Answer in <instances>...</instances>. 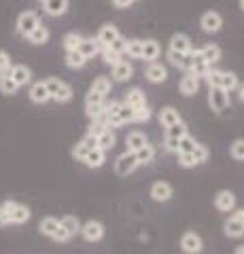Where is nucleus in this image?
I'll return each mask as SVG.
<instances>
[{
	"label": "nucleus",
	"mask_w": 244,
	"mask_h": 254,
	"mask_svg": "<svg viewBox=\"0 0 244 254\" xmlns=\"http://www.w3.org/2000/svg\"><path fill=\"white\" fill-rule=\"evenodd\" d=\"M85 113H87L89 119H98L104 115V104H87L85 106Z\"/></svg>",
	"instance_id": "8fccbe9b"
},
{
	"label": "nucleus",
	"mask_w": 244,
	"mask_h": 254,
	"mask_svg": "<svg viewBox=\"0 0 244 254\" xmlns=\"http://www.w3.org/2000/svg\"><path fill=\"white\" fill-rule=\"evenodd\" d=\"M43 11L51 17H62L68 11V0H43Z\"/></svg>",
	"instance_id": "dca6fc26"
},
{
	"label": "nucleus",
	"mask_w": 244,
	"mask_h": 254,
	"mask_svg": "<svg viewBox=\"0 0 244 254\" xmlns=\"http://www.w3.org/2000/svg\"><path fill=\"white\" fill-rule=\"evenodd\" d=\"M104 100H106V95L96 93V91H89L87 95H85V106H87V104H104Z\"/></svg>",
	"instance_id": "603ef678"
},
{
	"label": "nucleus",
	"mask_w": 244,
	"mask_h": 254,
	"mask_svg": "<svg viewBox=\"0 0 244 254\" xmlns=\"http://www.w3.org/2000/svg\"><path fill=\"white\" fill-rule=\"evenodd\" d=\"M180 248H183V252H187V254L202 252V248H204L202 237L198 233H193V231H187L183 237H180Z\"/></svg>",
	"instance_id": "6e6552de"
},
{
	"label": "nucleus",
	"mask_w": 244,
	"mask_h": 254,
	"mask_svg": "<svg viewBox=\"0 0 244 254\" xmlns=\"http://www.w3.org/2000/svg\"><path fill=\"white\" fill-rule=\"evenodd\" d=\"M225 235L227 237H242L244 235V210H236L225 220Z\"/></svg>",
	"instance_id": "20e7f679"
},
{
	"label": "nucleus",
	"mask_w": 244,
	"mask_h": 254,
	"mask_svg": "<svg viewBox=\"0 0 244 254\" xmlns=\"http://www.w3.org/2000/svg\"><path fill=\"white\" fill-rule=\"evenodd\" d=\"M145 76H147V81H151V83H163L168 78V70H166V66H162V64H157V62H149Z\"/></svg>",
	"instance_id": "4468645a"
},
{
	"label": "nucleus",
	"mask_w": 244,
	"mask_h": 254,
	"mask_svg": "<svg viewBox=\"0 0 244 254\" xmlns=\"http://www.w3.org/2000/svg\"><path fill=\"white\" fill-rule=\"evenodd\" d=\"M26 41L32 43V45H45L49 41V30H47V26H43V23H38V26L26 36Z\"/></svg>",
	"instance_id": "b1692460"
},
{
	"label": "nucleus",
	"mask_w": 244,
	"mask_h": 254,
	"mask_svg": "<svg viewBox=\"0 0 244 254\" xmlns=\"http://www.w3.org/2000/svg\"><path fill=\"white\" fill-rule=\"evenodd\" d=\"M178 89L183 95H195L200 89V78L191 74V72H187L183 78H180V83H178Z\"/></svg>",
	"instance_id": "f3484780"
},
{
	"label": "nucleus",
	"mask_w": 244,
	"mask_h": 254,
	"mask_svg": "<svg viewBox=\"0 0 244 254\" xmlns=\"http://www.w3.org/2000/svg\"><path fill=\"white\" fill-rule=\"evenodd\" d=\"M166 150H170V153H176V150H178V140L166 136Z\"/></svg>",
	"instance_id": "4d7b16f0"
},
{
	"label": "nucleus",
	"mask_w": 244,
	"mask_h": 254,
	"mask_svg": "<svg viewBox=\"0 0 244 254\" xmlns=\"http://www.w3.org/2000/svg\"><path fill=\"white\" fill-rule=\"evenodd\" d=\"M104 161H106V153L102 148H91L87 155H85V159H83V163L87 165V168H102L104 165Z\"/></svg>",
	"instance_id": "412c9836"
},
{
	"label": "nucleus",
	"mask_w": 244,
	"mask_h": 254,
	"mask_svg": "<svg viewBox=\"0 0 244 254\" xmlns=\"http://www.w3.org/2000/svg\"><path fill=\"white\" fill-rule=\"evenodd\" d=\"M240 100H242V102H244V85H242V87H240Z\"/></svg>",
	"instance_id": "052dcab7"
},
{
	"label": "nucleus",
	"mask_w": 244,
	"mask_h": 254,
	"mask_svg": "<svg viewBox=\"0 0 244 254\" xmlns=\"http://www.w3.org/2000/svg\"><path fill=\"white\" fill-rule=\"evenodd\" d=\"M81 233L87 242H100L102 237H104V225L98 220H89L81 227Z\"/></svg>",
	"instance_id": "9d476101"
},
{
	"label": "nucleus",
	"mask_w": 244,
	"mask_h": 254,
	"mask_svg": "<svg viewBox=\"0 0 244 254\" xmlns=\"http://www.w3.org/2000/svg\"><path fill=\"white\" fill-rule=\"evenodd\" d=\"M0 225H2V222H0Z\"/></svg>",
	"instance_id": "e2e57ef3"
},
{
	"label": "nucleus",
	"mask_w": 244,
	"mask_h": 254,
	"mask_svg": "<svg viewBox=\"0 0 244 254\" xmlns=\"http://www.w3.org/2000/svg\"><path fill=\"white\" fill-rule=\"evenodd\" d=\"M17 83L13 81V78L9 74H0V91H2L4 95H13V93H17Z\"/></svg>",
	"instance_id": "e433bc0d"
},
{
	"label": "nucleus",
	"mask_w": 244,
	"mask_h": 254,
	"mask_svg": "<svg viewBox=\"0 0 244 254\" xmlns=\"http://www.w3.org/2000/svg\"><path fill=\"white\" fill-rule=\"evenodd\" d=\"M111 87H113L111 78H108V76H98V78H93V83H91V87H89V91H96V93H102V95H108V93H111Z\"/></svg>",
	"instance_id": "c756f323"
},
{
	"label": "nucleus",
	"mask_w": 244,
	"mask_h": 254,
	"mask_svg": "<svg viewBox=\"0 0 244 254\" xmlns=\"http://www.w3.org/2000/svg\"><path fill=\"white\" fill-rule=\"evenodd\" d=\"M85 64H87V60H85L79 51H66V66L68 68L79 70V68H83Z\"/></svg>",
	"instance_id": "473e14b6"
},
{
	"label": "nucleus",
	"mask_w": 244,
	"mask_h": 254,
	"mask_svg": "<svg viewBox=\"0 0 244 254\" xmlns=\"http://www.w3.org/2000/svg\"><path fill=\"white\" fill-rule=\"evenodd\" d=\"M60 225L64 227L70 235H77L79 231H81V222H79V218H77V216H70V214L60 220Z\"/></svg>",
	"instance_id": "4c0bfd02"
},
{
	"label": "nucleus",
	"mask_w": 244,
	"mask_h": 254,
	"mask_svg": "<svg viewBox=\"0 0 244 254\" xmlns=\"http://www.w3.org/2000/svg\"><path fill=\"white\" fill-rule=\"evenodd\" d=\"M13 205H15V201H4L2 205H0V222H2V225H9V222H11Z\"/></svg>",
	"instance_id": "a18cd8bd"
},
{
	"label": "nucleus",
	"mask_w": 244,
	"mask_h": 254,
	"mask_svg": "<svg viewBox=\"0 0 244 254\" xmlns=\"http://www.w3.org/2000/svg\"><path fill=\"white\" fill-rule=\"evenodd\" d=\"M238 4H240V9L244 11V0H240V2H238Z\"/></svg>",
	"instance_id": "680f3d73"
},
{
	"label": "nucleus",
	"mask_w": 244,
	"mask_h": 254,
	"mask_svg": "<svg viewBox=\"0 0 244 254\" xmlns=\"http://www.w3.org/2000/svg\"><path fill=\"white\" fill-rule=\"evenodd\" d=\"M38 23H41V17H38L36 11H23V13H19L17 21H15V30H17L19 36L26 38L30 32L38 26Z\"/></svg>",
	"instance_id": "f03ea898"
},
{
	"label": "nucleus",
	"mask_w": 244,
	"mask_h": 254,
	"mask_svg": "<svg viewBox=\"0 0 244 254\" xmlns=\"http://www.w3.org/2000/svg\"><path fill=\"white\" fill-rule=\"evenodd\" d=\"M200 28L206 32V34H217L219 30L223 28V17H221V13H217V11H206L200 17Z\"/></svg>",
	"instance_id": "39448f33"
},
{
	"label": "nucleus",
	"mask_w": 244,
	"mask_h": 254,
	"mask_svg": "<svg viewBox=\"0 0 244 254\" xmlns=\"http://www.w3.org/2000/svg\"><path fill=\"white\" fill-rule=\"evenodd\" d=\"M195 144H198V142H195L191 136H183V138H178V150L176 153H191V150L195 148Z\"/></svg>",
	"instance_id": "79ce46f5"
},
{
	"label": "nucleus",
	"mask_w": 244,
	"mask_h": 254,
	"mask_svg": "<svg viewBox=\"0 0 244 254\" xmlns=\"http://www.w3.org/2000/svg\"><path fill=\"white\" fill-rule=\"evenodd\" d=\"M132 74H134V66H132L130 62L121 60V62H117L115 66H113V78H115L117 83H125V81H130Z\"/></svg>",
	"instance_id": "2eb2a0df"
},
{
	"label": "nucleus",
	"mask_w": 244,
	"mask_h": 254,
	"mask_svg": "<svg viewBox=\"0 0 244 254\" xmlns=\"http://www.w3.org/2000/svg\"><path fill=\"white\" fill-rule=\"evenodd\" d=\"M125 53L134 60H143V41L138 38H132V41L125 43Z\"/></svg>",
	"instance_id": "f704fd0d"
},
{
	"label": "nucleus",
	"mask_w": 244,
	"mask_h": 254,
	"mask_svg": "<svg viewBox=\"0 0 244 254\" xmlns=\"http://www.w3.org/2000/svg\"><path fill=\"white\" fill-rule=\"evenodd\" d=\"M45 83V87H47V91H49V95H53L58 91V87L62 85V81L60 78H56V76H51V78H47V81H43Z\"/></svg>",
	"instance_id": "864d4df0"
},
{
	"label": "nucleus",
	"mask_w": 244,
	"mask_h": 254,
	"mask_svg": "<svg viewBox=\"0 0 244 254\" xmlns=\"http://www.w3.org/2000/svg\"><path fill=\"white\" fill-rule=\"evenodd\" d=\"M149 119H151V108H149V104L134 110V123H145Z\"/></svg>",
	"instance_id": "c03bdc74"
},
{
	"label": "nucleus",
	"mask_w": 244,
	"mask_h": 254,
	"mask_svg": "<svg viewBox=\"0 0 244 254\" xmlns=\"http://www.w3.org/2000/svg\"><path fill=\"white\" fill-rule=\"evenodd\" d=\"M51 237H53V240H56V242H68V240H70V237H73V235H70V233L66 231V229L60 225V227L56 229V233H53Z\"/></svg>",
	"instance_id": "6e6d98bb"
},
{
	"label": "nucleus",
	"mask_w": 244,
	"mask_h": 254,
	"mask_svg": "<svg viewBox=\"0 0 244 254\" xmlns=\"http://www.w3.org/2000/svg\"><path fill=\"white\" fill-rule=\"evenodd\" d=\"M108 119V127H119L125 123H134V108H130L128 104H121V108L117 110L115 115H106Z\"/></svg>",
	"instance_id": "0eeeda50"
},
{
	"label": "nucleus",
	"mask_w": 244,
	"mask_h": 254,
	"mask_svg": "<svg viewBox=\"0 0 244 254\" xmlns=\"http://www.w3.org/2000/svg\"><path fill=\"white\" fill-rule=\"evenodd\" d=\"M115 142H117V138H115V133H113V129L108 127V129H104L98 136V148H102L106 153V150H111L113 146H115Z\"/></svg>",
	"instance_id": "7c9ffc66"
},
{
	"label": "nucleus",
	"mask_w": 244,
	"mask_h": 254,
	"mask_svg": "<svg viewBox=\"0 0 244 254\" xmlns=\"http://www.w3.org/2000/svg\"><path fill=\"white\" fill-rule=\"evenodd\" d=\"M219 87L230 93V91H234V89H238L240 81H238V76H236L234 72H225V70H221V83H219Z\"/></svg>",
	"instance_id": "c85d7f7f"
},
{
	"label": "nucleus",
	"mask_w": 244,
	"mask_h": 254,
	"mask_svg": "<svg viewBox=\"0 0 244 254\" xmlns=\"http://www.w3.org/2000/svg\"><path fill=\"white\" fill-rule=\"evenodd\" d=\"M13 66V62H11V55L0 49V74H9V70Z\"/></svg>",
	"instance_id": "de8ad7c7"
},
{
	"label": "nucleus",
	"mask_w": 244,
	"mask_h": 254,
	"mask_svg": "<svg viewBox=\"0 0 244 254\" xmlns=\"http://www.w3.org/2000/svg\"><path fill=\"white\" fill-rule=\"evenodd\" d=\"M60 227V220L58 218H53V216H47V218H43L41 220V227H38V229H41V233L43 235H53V233H56V229Z\"/></svg>",
	"instance_id": "ea45409f"
},
{
	"label": "nucleus",
	"mask_w": 244,
	"mask_h": 254,
	"mask_svg": "<svg viewBox=\"0 0 244 254\" xmlns=\"http://www.w3.org/2000/svg\"><path fill=\"white\" fill-rule=\"evenodd\" d=\"M191 155H193V159H195V163H198V165L208 161V148L204 144H195V148L191 150Z\"/></svg>",
	"instance_id": "37998d69"
},
{
	"label": "nucleus",
	"mask_w": 244,
	"mask_h": 254,
	"mask_svg": "<svg viewBox=\"0 0 244 254\" xmlns=\"http://www.w3.org/2000/svg\"><path fill=\"white\" fill-rule=\"evenodd\" d=\"M160 53H162V47L157 41H143V60L145 62H155L157 58H160Z\"/></svg>",
	"instance_id": "5701e85b"
},
{
	"label": "nucleus",
	"mask_w": 244,
	"mask_h": 254,
	"mask_svg": "<svg viewBox=\"0 0 244 254\" xmlns=\"http://www.w3.org/2000/svg\"><path fill=\"white\" fill-rule=\"evenodd\" d=\"M166 58H168V62L172 64V66L185 70V72H189V70H191V53H178V51L168 49Z\"/></svg>",
	"instance_id": "ddd939ff"
},
{
	"label": "nucleus",
	"mask_w": 244,
	"mask_h": 254,
	"mask_svg": "<svg viewBox=\"0 0 244 254\" xmlns=\"http://www.w3.org/2000/svg\"><path fill=\"white\" fill-rule=\"evenodd\" d=\"M134 2H136V0H113V6L115 9H128V6Z\"/></svg>",
	"instance_id": "13d9d810"
},
{
	"label": "nucleus",
	"mask_w": 244,
	"mask_h": 254,
	"mask_svg": "<svg viewBox=\"0 0 244 254\" xmlns=\"http://www.w3.org/2000/svg\"><path fill=\"white\" fill-rule=\"evenodd\" d=\"M200 55H202V60L208 64V66H212V64H217L219 60H221V49H219L217 45H206V47H202L200 49Z\"/></svg>",
	"instance_id": "a878e982"
},
{
	"label": "nucleus",
	"mask_w": 244,
	"mask_h": 254,
	"mask_svg": "<svg viewBox=\"0 0 244 254\" xmlns=\"http://www.w3.org/2000/svg\"><path fill=\"white\" fill-rule=\"evenodd\" d=\"M189 133V127L183 123V121H178V123H174V125H170V127H166V136L168 138H183V136H187Z\"/></svg>",
	"instance_id": "58836bf2"
},
{
	"label": "nucleus",
	"mask_w": 244,
	"mask_h": 254,
	"mask_svg": "<svg viewBox=\"0 0 244 254\" xmlns=\"http://www.w3.org/2000/svg\"><path fill=\"white\" fill-rule=\"evenodd\" d=\"M121 36V32L117 26H113V23H104L100 30H98V34H96V41L100 43V49L102 47H108L115 38H119Z\"/></svg>",
	"instance_id": "1a4fd4ad"
},
{
	"label": "nucleus",
	"mask_w": 244,
	"mask_h": 254,
	"mask_svg": "<svg viewBox=\"0 0 244 254\" xmlns=\"http://www.w3.org/2000/svg\"><path fill=\"white\" fill-rule=\"evenodd\" d=\"M30 220V210L26 208V205H19L15 203L13 210H11V222H15V225H21V222Z\"/></svg>",
	"instance_id": "2f4dec72"
},
{
	"label": "nucleus",
	"mask_w": 244,
	"mask_h": 254,
	"mask_svg": "<svg viewBox=\"0 0 244 254\" xmlns=\"http://www.w3.org/2000/svg\"><path fill=\"white\" fill-rule=\"evenodd\" d=\"M123 104H128L130 108L136 110V108H140V106L147 104V95H145V91L140 89V87H134V89H130L128 93H125Z\"/></svg>",
	"instance_id": "6ab92c4d"
},
{
	"label": "nucleus",
	"mask_w": 244,
	"mask_h": 254,
	"mask_svg": "<svg viewBox=\"0 0 244 254\" xmlns=\"http://www.w3.org/2000/svg\"><path fill=\"white\" fill-rule=\"evenodd\" d=\"M170 49L172 51H178V53H191L193 51L191 38H189L187 34H172V38H170Z\"/></svg>",
	"instance_id": "a211bd4d"
},
{
	"label": "nucleus",
	"mask_w": 244,
	"mask_h": 254,
	"mask_svg": "<svg viewBox=\"0 0 244 254\" xmlns=\"http://www.w3.org/2000/svg\"><path fill=\"white\" fill-rule=\"evenodd\" d=\"M9 76L13 78L17 87H23L30 83V78H32V72H30L28 66H23V64H13L11 70H9Z\"/></svg>",
	"instance_id": "f8f14e48"
},
{
	"label": "nucleus",
	"mask_w": 244,
	"mask_h": 254,
	"mask_svg": "<svg viewBox=\"0 0 244 254\" xmlns=\"http://www.w3.org/2000/svg\"><path fill=\"white\" fill-rule=\"evenodd\" d=\"M174 190H172V185L166 180H157L155 185L151 187V199L157 203H163V201H170Z\"/></svg>",
	"instance_id": "423d86ee"
},
{
	"label": "nucleus",
	"mask_w": 244,
	"mask_h": 254,
	"mask_svg": "<svg viewBox=\"0 0 244 254\" xmlns=\"http://www.w3.org/2000/svg\"><path fill=\"white\" fill-rule=\"evenodd\" d=\"M153 157H155V148H153L151 144H145L143 148H138V150H136V161H138V165L151 163V161H153Z\"/></svg>",
	"instance_id": "72a5a7b5"
},
{
	"label": "nucleus",
	"mask_w": 244,
	"mask_h": 254,
	"mask_svg": "<svg viewBox=\"0 0 244 254\" xmlns=\"http://www.w3.org/2000/svg\"><path fill=\"white\" fill-rule=\"evenodd\" d=\"M215 208L219 212H232L236 208V195L232 190H219L217 197H215Z\"/></svg>",
	"instance_id": "9b49d317"
},
{
	"label": "nucleus",
	"mask_w": 244,
	"mask_h": 254,
	"mask_svg": "<svg viewBox=\"0 0 244 254\" xmlns=\"http://www.w3.org/2000/svg\"><path fill=\"white\" fill-rule=\"evenodd\" d=\"M30 100L34 102V104H45V102H49L51 100V95L49 91H47V87L45 83H34L32 87H30Z\"/></svg>",
	"instance_id": "4be33fe9"
},
{
	"label": "nucleus",
	"mask_w": 244,
	"mask_h": 254,
	"mask_svg": "<svg viewBox=\"0 0 244 254\" xmlns=\"http://www.w3.org/2000/svg\"><path fill=\"white\" fill-rule=\"evenodd\" d=\"M208 106L215 115H221L223 110H227V106H230V93H227L225 89H221V87H210Z\"/></svg>",
	"instance_id": "f257e3e1"
},
{
	"label": "nucleus",
	"mask_w": 244,
	"mask_h": 254,
	"mask_svg": "<svg viewBox=\"0 0 244 254\" xmlns=\"http://www.w3.org/2000/svg\"><path fill=\"white\" fill-rule=\"evenodd\" d=\"M178 165L180 168H195V159L191 153H178Z\"/></svg>",
	"instance_id": "3c124183"
},
{
	"label": "nucleus",
	"mask_w": 244,
	"mask_h": 254,
	"mask_svg": "<svg viewBox=\"0 0 244 254\" xmlns=\"http://www.w3.org/2000/svg\"><path fill=\"white\" fill-rule=\"evenodd\" d=\"M230 155L236 159V161H244V140H236L232 148H230Z\"/></svg>",
	"instance_id": "49530a36"
},
{
	"label": "nucleus",
	"mask_w": 244,
	"mask_h": 254,
	"mask_svg": "<svg viewBox=\"0 0 244 254\" xmlns=\"http://www.w3.org/2000/svg\"><path fill=\"white\" fill-rule=\"evenodd\" d=\"M125 144H128V150L136 153L138 148H143L145 144H149V142H147V136L143 131H132V133H128V138H125Z\"/></svg>",
	"instance_id": "bb28decb"
},
{
	"label": "nucleus",
	"mask_w": 244,
	"mask_h": 254,
	"mask_svg": "<svg viewBox=\"0 0 244 254\" xmlns=\"http://www.w3.org/2000/svg\"><path fill=\"white\" fill-rule=\"evenodd\" d=\"M125 43H128V41H125L123 36H119V38H115V41H113L111 45H108V47H111L113 51H117L119 55H123V53H125Z\"/></svg>",
	"instance_id": "5fc2aeb1"
},
{
	"label": "nucleus",
	"mask_w": 244,
	"mask_h": 254,
	"mask_svg": "<svg viewBox=\"0 0 244 254\" xmlns=\"http://www.w3.org/2000/svg\"><path fill=\"white\" fill-rule=\"evenodd\" d=\"M234 254H244V246H238V248H236V252Z\"/></svg>",
	"instance_id": "bf43d9fd"
},
{
	"label": "nucleus",
	"mask_w": 244,
	"mask_h": 254,
	"mask_svg": "<svg viewBox=\"0 0 244 254\" xmlns=\"http://www.w3.org/2000/svg\"><path fill=\"white\" fill-rule=\"evenodd\" d=\"M51 100H53V102H58V104H66V102L73 100V87H70L68 83L62 81V85L58 87V91L51 95Z\"/></svg>",
	"instance_id": "cd10ccee"
},
{
	"label": "nucleus",
	"mask_w": 244,
	"mask_h": 254,
	"mask_svg": "<svg viewBox=\"0 0 244 254\" xmlns=\"http://www.w3.org/2000/svg\"><path fill=\"white\" fill-rule=\"evenodd\" d=\"M100 53H102V58H104V64H108V66H115L117 62H121V55L113 51L111 47H102Z\"/></svg>",
	"instance_id": "a19ab883"
},
{
	"label": "nucleus",
	"mask_w": 244,
	"mask_h": 254,
	"mask_svg": "<svg viewBox=\"0 0 244 254\" xmlns=\"http://www.w3.org/2000/svg\"><path fill=\"white\" fill-rule=\"evenodd\" d=\"M178 121H183V119H180V115H178L176 108L166 106V108L160 110V123H162L163 127H170V125H174V123H178Z\"/></svg>",
	"instance_id": "393cba45"
},
{
	"label": "nucleus",
	"mask_w": 244,
	"mask_h": 254,
	"mask_svg": "<svg viewBox=\"0 0 244 254\" xmlns=\"http://www.w3.org/2000/svg\"><path fill=\"white\" fill-rule=\"evenodd\" d=\"M89 150H91V148H89V146H87V144H85V142L81 140V142H79V144L73 148V157L77 159V161H83L85 155H87Z\"/></svg>",
	"instance_id": "09e8293b"
},
{
	"label": "nucleus",
	"mask_w": 244,
	"mask_h": 254,
	"mask_svg": "<svg viewBox=\"0 0 244 254\" xmlns=\"http://www.w3.org/2000/svg\"><path fill=\"white\" fill-rule=\"evenodd\" d=\"M81 41H83L81 34H77V32H68V34H64V38H62V45H64L66 51H77Z\"/></svg>",
	"instance_id": "c9c22d12"
},
{
	"label": "nucleus",
	"mask_w": 244,
	"mask_h": 254,
	"mask_svg": "<svg viewBox=\"0 0 244 254\" xmlns=\"http://www.w3.org/2000/svg\"><path fill=\"white\" fill-rule=\"evenodd\" d=\"M77 51L81 53L85 60H91V58H96V55L100 53V43L96 41V38H83V41L79 43Z\"/></svg>",
	"instance_id": "aec40b11"
},
{
	"label": "nucleus",
	"mask_w": 244,
	"mask_h": 254,
	"mask_svg": "<svg viewBox=\"0 0 244 254\" xmlns=\"http://www.w3.org/2000/svg\"><path fill=\"white\" fill-rule=\"evenodd\" d=\"M136 168H138L136 153H132V150H125V153L117 157V161H115V172H117V176H128V174H132Z\"/></svg>",
	"instance_id": "7ed1b4c3"
}]
</instances>
